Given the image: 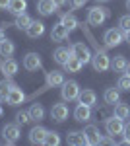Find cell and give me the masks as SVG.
<instances>
[{"mask_svg": "<svg viewBox=\"0 0 130 146\" xmlns=\"http://www.w3.org/2000/svg\"><path fill=\"white\" fill-rule=\"evenodd\" d=\"M105 131H107V135H111V136L122 135V131H124V119H120L117 115L105 119Z\"/></svg>", "mask_w": 130, "mask_h": 146, "instance_id": "6", "label": "cell"}, {"mask_svg": "<svg viewBox=\"0 0 130 146\" xmlns=\"http://www.w3.org/2000/svg\"><path fill=\"white\" fill-rule=\"evenodd\" d=\"M97 2H109V0H97Z\"/></svg>", "mask_w": 130, "mask_h": 146, "instance_id": "45", "label": "cell"}, {"mask_svg": "<svg viewBox=\"0 0 130 146\" xmlns=\"http://www.w3.org/2000/svg\"><path fill=\"white\" fill-rule=\"evenodd\" d=\"M115 115L120 117V119H128L130 117V107L126 103H122V101H117V103H115Z\"/></svg>", "mask_w": 130, "mask_h": 146, "instance_id": "30", "label": "cell"}, {"mask_svg": "<svg viewBox=\"0 0 130 146\" xmlns=\"http://www.w3.org/2000/svg\"><path fill=\"white\" fill-rule=\"evenodd\" d=\"M25 33H27V37H31V39L41 37V35L45 33V23H43V22H31L29 25H27Z\"/></svg>", "mask_w": 130, "mask_h": 146, "instance_id": "20", "label": "cell"}, {"mask_svg": "<svg viewBox=\"0 0 130 146\" xmlns=\"http://www.w3.org/2000/svg\"><path fill=\"white\" fill-rule=\"evenodd\" d=\"M68 29H66L62 23L58 22L56 25H53V29H51V41H54V43H60V41H64V39H68Z\"/></svg>", "mask_w": 130, "mask_h": 146, "instance_id": "15", "label": "cell"}, {"mask_svg": "<svg viewBox=\"0 0 130 146\" xmlns=\"http://www.w3.org/2000/svg\"><path fill=\"white\" fill-rule=\"evenodd\" d=\"M41 66H43V60H41V56L37 55V53H27V55L23 56V68L25 70L35 72V70H39Z\"/></svg>", "mask_w": 130, "mask_h": 146, "instance_id": "10", "label": "cell"}, {"mask_svg": "<svg viewBox=\"0 0 130 146\" xmlns=\"http://www.w3.org/2000/svg\"><path fill=\"white\" fill-rule=\"evenodd\" d=\"M56 4H54V0H39V4H37V12L41 14V16H51L56 12Z\"/></svg>", "mask_w": 130, "mask_h": 146, "instance_id": "19", "label": "cell"}, {"mask_svg": "<svg viewBox=\"0 0 130 146\" xmlns=\"http://www.w3.org/2000/svg\"><path fill=\"white\" fill-rule=\"evenodd\" d=\"M18 68H20V64L14 60V58H6V56L0 55V72L6 76V78H12V76H16L18 74Z\"/></svg>", "mask_w": 130, "mask_h": 146, "instance_id": "8", "label": "cell"}, {"mask_svg": "<svg viewBox=\"0 0 130 146\" xmlns=\"http://www.w3.org/2000/svg\"><path fill=\"white\" fill-rule=\"evenodd\" d=\"M101 144H115V136L109 135V138H107V136H103V138H101Z\"/></svg>", "mask_w": 130, "mask_h": 146, "instance_id": "38", "label": "cell"}, {"mask_svg": "<svg viewBox=\"0 0 130 146\" xmlns=\"http://www.w3.org/2000/svg\"><path fill=\"white\" fill-rule=\"evenodd\" d=\"M64 84V72H60V70H49L47 74H45V86L43 90H49V88H58V86H62ZM41 90V92H43ZM41 92H37V94H41ZM37 94H33V98H37Z\"/></svg>", "mask_w": 130, "mask_h": 146, "instance_id": "1", "label": "cell"}, {"mask_svg": "<svg viewBox=\"0 0 130 146\" xmlns=\"http://www.w3.org/2000/svg\"><path fill=\"white\" fill-rule=\"evenodd\" d=\"M117 88H119L120 92H130V76H128V74H124V76H120V78H119Z\"/></svg>", "mask_w": 130, "mask_h": 146, "instance_id": "33", "label": "cell"}, {"mask_svg": "<svg viewBox=\"0 0 130 146\" xmlns=\"http://www.w3.org/2000/svg\"><path fill=\"white\" fill-rule=\"evenodd\" d=\"M126 64H128V62H126V58L122 55H117L111 60V68H113L115 72H124V70H126Z\"/></svg>", "mask_w": 130, "mask_h": 146, "instance_id": "29", "label": "cell"}, {"mask_svg": "<svg viewBox=\"0 0 130 146\" xmlns=\"http://www.w3.org/2000/svg\"><path fill=\"white\" fill-rule=\"evenodd\" d=\"M60 23L64 25V27L68 29V31H74V29H76L78 25H80L74 14H62V18H60Z\"/></svg>", "mask_w": 130, "mask_h": 146, "instance_id": "24", "label": "cell"}, {"mask_svg": "<svg viewBox=\"0 0 130 146\" xmlns=\"http://www.w3.org/2000/svg\"><path fill=\"white\" fill-rule=\"evenodd\" d=\"M91 66H93L95 72H105V70L111 68V58H109V55L105 51L97 49V51L91 55Z\"/></svg>", "mask_w": 130, "mask_h": 146, "instance_id": "4", "label": "cell"}, {"mask_svg": "<svg viewBox=\"0 0 130 146\" xmlns=\"http://www.w3.org/2000/svg\"><path fill=\"white\" fill-rule=\"evenodd\" d=\"M43 144H47V146H58V144H60V135H58L56 131H47Z\"/></svg>", "mask_w": 130, "mask_h": 146, "instance_id": "31", "label": "cell"}, {"mask_svg": "<svg viewBox=\"0 0 130 146\" xmlns=\"http://www.w3.org/2000/svg\"><path fill=\"white\" fill-rule=\"evenodd\" d=\"M78 101H80V103H86V105H89V107H95V103H97V96H95V92H93V90H84V92H80Z\"/></svg>", "mask_w": 130, "mask_h": 146, "instance_id": "21", "label": "cell"}, {"mask_svg": "<svg viewBox=\"0 0 130 146\" xmlns=\"http://www.w3.org/2000/svg\"><path fill=\"white\" fill-rule=\"evenodd\" d=\"M2 113H4V111H2V105H0V115H2Z\"/></svg>", "mask_w": 130, "mask_h": 146, "instance_id": "46", "label": "cell"}, {"mask_svg": "<svg viewBox=\"0 0 130 146\" xmlns=\"http://www.w3.org/2000/svg\"><path fill=\"white\" fill-rule=\"evenodd\" d=\"M14 86H16V84L12 82V78H6V76H4V80H0V101H6L8 94H10V90Z\"/></svg>", "mask_w": 130, "mask_h": 146, "instance_id": "23", "label": "cell"}, {"mask_svg": "<svg viewBox=\"0 0 130 146\" xmlns=\"http://www.w3.org/2000/svg\"><path fill=\"white\" fill-rule=\"evenodd\" d=\"M31 22H33V20L23 12V14H20V16H16V23H14V25H16L18 29H27V25H29Z\"/></svg>", "mask_w": 130, "mask_h": 146, "instance_id": "32", "label": "cell"}, {"mask_svg": "<svg viewBox=\"0 0 130 146\" xmlns=\"http://www.w3.org/2000/svg\"><path fill=\"white\" fill-rule=\"evenodd\" d=\"M54 4L60 8V6H64V4H68V0H54Z\"/></svg>", "mask_w": 130, "mask_h": 146, "instance_id": "40", "label": "cell"}, {"mask_svg": "<svg viewBox=\"0 0 130 146\" xmlns=\"http://www.w3.org/2000/svg\"><path fill=\"white\" fill-rule=\"evenodd\" d=\"M20 135H22V131H20V125L18 123L4 125V129H2V138H4L6 144H16Z\"/></svg>", "mask_w": 130, "mask_h": 146, "instance_id": "7", "label": "cell"}, {"mask_svg": "<svg viewBox=\"0 0 130 146\" xmlns=\"http://www.w3.org/2000/svg\"><path fill=\"white\" fill-rule=\"evenodd\" d=\"M84 135H86V140L87 144L95 146V144H101V133H99V129L95 127V125H87L86 129H84Z\"/></svg>", "mask_w": 130, "mask_h": 146, "instance_id": "11", "label": "cell"}, {"mask_svg": "<svg viewBox=\"0 0 130 146\" xmlns=\"http://www.w3.org/2000/svg\"><path fill=\"white\" fill-rule=\"evenodd\" d=\"M126 6H128V10H130V0H126Z\"/></svg>", "mask_w": 130, "mask_h": 146, "instance_id": "44", "label": "cell"}, {"mask_svg": "<svg viewBox=\"0 0 130 146\" xmlns=\"http://www.w3.org/2000/svg\"><path fill=\"white\" fill-rule=\"evenodd\" d=\"M124 41L130 43V29H128V31H124Z\"/></svg>", "mask_w": 130, "mask_h": 146, "instance_id": "41", "label": "cell"}, {"mask_svg": "<svg viewBox=\"0 0 130 146\" xmlns=\"http://www.w3.org/2000/svg\"><path fill=\"white\" fill-rule=\"evenodd\" d=\"M2 39H4V31L0 29V41H2Z\"/></svg>", "mask_w": 130, "mask_h": 146, "instance_id": "43", "label": "cell"}, {"mask_svg": "<svg viewBox=\"0 0 130 146\" xmlns=\"http://www.w3.org/2000/svg\"><path fill=\"white\" fill-rule=\"evenodd\" d=\"M74 117L78 123H87L91 119V107L86 103H78V107L74 109Z\"/></svg>", "mask_w": 130, "mask_h": 146, "instance_id": "13", "label": "cell"}, {"mask_svg": "<svg viewBox=\"0 0 130 146\" xmlns=\"http://www.w3.org/2000/svg\"><path fill=\"white\" fill-rule=\"evenodd\" d=\"M72 55L78 56L84 64L86 62H91V51H89V47L86 43H74L72 45Z\"/></svg>", "mask_w": 130, "mask_h": 146, "instance_id": "9", "label": "cell"}, {"mask_svg": "<svg viewBox=\"0 0 130 146\" xmlns=\"http://www.w3.org/2000/svg\"><path fill=\"white\" fill-rule=\"evenodd\" d=\"M80 92L82 90H80V84H78L76 80H64V84L60 88V96H62L64 101H76Z\"/></svg>", "mask_w": 130, "mask_h": 146, "instance_id": "3", "label": "cell"}, {"mask_svg": "<svg viewBox=\"0 0 130 146\" xmlns=\"http://www.w3.org/2000/svg\"><path fill=\"white\" fill-rule=\"evenodd\" d=\"M119 27L122 29V31H128L130 29V16H122L119 20Z\"/></svg>", "mask_w": 130, "mask_h": 146, "instance_id": "35", "label": "cell"}, {"mask_svg": "<svg viewBox=\"0 0 130 146\" xmlns=\"http://www.w3.org/2000/svg\"><path fill=\"white\" fill-rule=\"evenodd\" d=\"M86 2H87V0H68V4H70L72 10H80V8H84Z\"/></svg>", "mask_w": 130, "mask_h": 146, "instance_id": "36", "label": "cell"}, {"mask_svg": "<svg viewBox=\"0 0 130 146\" xmlns=\"http://www.w3.org/2000/svg\"><path fill=\"white\" fill-rule=\"evenodd\" d=\"M10 6V0H0V10H8Z\"/></svg>", "mask_w": 130, "mask_h": 146, "instance_id": "39", "label": "cell"}, {"mask_svg": "<svg viewBox=\"0 0 130 146\" xmlns=\"http://www.w3.org/2000/svg\"><path fill=\"white\" fill-rule=\"evenodd\" d=\"M45 135H47V129L41 127V125H35L31 131H29V142L31 144H43Z\"/></svg>", "mask_w": 130, "mask_h": 146, "instance_id": "16", "label": "cell"}, {"mask_svg": "<svg viewBox=\"0 0 130 146\" xmlns=\"http://www.w3.org/2000/svg\"><path fill=\"white\" fill-rule=\"evenodd\" d=\"M25 101V94L22 92V88H18V86H14L8 94V98H6V103L8 105H20Z\"/></svg>", "mask_w": 130, "mask_h": 146, "instance_id": "17", "label": "cell"}, {"mask_svg": "<svg viewBox=\"0 0 130 146\" xmlns=\"http://www.w3.org/2000/svg\"><path fill=\"white\" fill-rule=\"evenodd\" d=\"M103 100L107 105H115L117 101H120V90L119 88H107L103 94Z\"/></svg>", "mask_w": 130, "mask_h": 146, "instance_id": "22", "label": "cell"}, {"mask_svg": "<svg viewBox=\"0 0 130 146\" xmlns=\"http://www.w3.org/2000/svg\"><path fill=\"white\" fill-rule=\"evenodd\" d=\"M29 117H31V121L39 123V121L45 117V107L41 105V103H33L31 107H29Z\"/></svg>", "mask_w": 130, "mask_h": 146, "instance_id": "25", "label": "cell"}, {"mask_svg": "<svg viewBox=\"0 0 130 146\" xmlns=\"http://www.w3.org/2000/svg\"><path fill=\"white\" fill-rule=\"evenodd\" d=\"M122 136H124V138H122V142H124V144H130V123H128V125H124Z\"/></svg>", "mask_w": 130, "mask_h": 146, "instance_id": "37", "label": "cell"}, {"mask_svg": "<svg viewBox=\"0 0 130 146\" xmlns=\"http://www.w3.org/2000/svg\"><path fill=\"white\" fill-rule=\"evenodd\" d=\"M31 121V117H29V111H20L16 115V123L18 125H27Z\"/></svg>", "mask_w": 130, "mask_h": 146, "instance_id": "34", "label": "cell"}, {"mask_svg": "<svg viewBox=\"0 0 130 146\" xmlns=\"http://www.w3.org/2000/svg\"><path fill=\"white\" fill-rule=\"evenodd\" d=\"M70 56H72V47H58V49L54 51L53 58H54V62H56V64L64 66L66 62H68V58H70Z\"/></svg>", "mask_w": 130, "mask_h": 146, "instance_id": "14", "label": "cell"}, {"mask_svg": "<svg viewBox=\"0 0 130 146\" xmlns=\"http://www.w3.org/2000/svg\"><path fill=\"white\" fill-rule=\"evenodd\" d=\"M109 16H111V12L107 8H103V6H93V8H89L87 10V23L89 25H103V22L107 20Z\"/></svg>", "mask_w": 130, "mask_h": 146, "instance_id": "2", "label": "cell"}, {"mask_svg": "<svg viewBox=\"0 0 130 146\" xmlns=\"http://www.w3.org/2000/svg\"><path fill=\"white\" fill-rule=\"evenodd\" d=\"M66 142L72 144V146H84V144H87L84 131H72V133H68V135H66Z\"/></svg>", "mask_w": 130, "mask_h": 146, "instance_id": "18", "label": "cell"}, {"mask_svg": "<svg viewBox=\"0 0 130 146\" xmlns=\"http://www.w3.org/2000/svg\"><path fill=\"white\" fill-rule=\"evenodd\" d=\"M82 66H84V62H82L78 56L72 55L70 58H68V62L64 64V70H66V72H80V70H82Z\"/></svg>", "mask_w": 130, "mask_h": 146, "instance_id": "27", "label": "cell"}, {"mask_svg": "<svg viewBox=\"0 0 130 146\" xmlns=\"http://www.w3.org/2000/svg\"><path fill=\"white\" fill-rule=\"evenodd\" d=\"M126 74H128V76H130V62H128V64H126Z\"/></svg>", "mask_w": 130, "mask_h": 146, "instance_id": "42", "label": "cell"}, {"mask_svg": "<svg viewBox=\"0 0 130 146\" xmlns=\"http://www.w3.org/2000/svg\"><path fill=\"white\" fill-rule=\"evenodd\" d=\"M103 41H105V47H117L120 45L122 41H124V31L120 29V27H111V29H107L105 31V35H103Z\"/></svg>", "mask_w": 130, "mask_h": 146, "instance_id": "5", "label": "cell"}, {"mask_svg": "<svg viewBox=\"0 0 130 146\" xmlns=\"http://www.w3.org/2000/svg\"><path fill=\"white\" fill-rule=\"evenodd\" d=\"M51 117H53V121L56 123H62L68 119V105L66 103H54L53 109H51Z\"/></svg>", "mask_w": 130, "mask_h": 146, "instance_id": "12", "label": "cell"}, {"mask_svg": "<svg viewBox=\"0 0 130 146\" xmlns=\"http://www.w3.org/2000/svg\"><path fill=\"white\" fill-rule=\"evenodd\" d=\"M14 51H16V45L12 43L10 39L4 37V39L0 41V55H2V56H12V55H14Z\"/></svg>", "mask_w": 130, "mask_h": 146, "instance_id": "28", "label": "cell"}, {"mask_svg": "<svg viewBox=\"0 0 130 146\" xmlns=\"http://www.w3.org/2000/svg\"><path fill=\"white\" fill-rule=\"evenodd\" d=\"M27 8V2L25 0H10V6H8V12H12L14 16H20L23 14Z\"/></svg>", "mask_w": 130, "mask_h": 146, "instance_id": "26", "label": "cell"}]
</instances>
